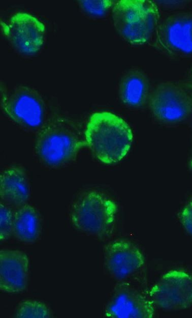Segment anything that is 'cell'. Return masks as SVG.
Instances as JSON below:
<instances>
[{
  "label": "cell",
  "mask_w": 192,
  "mask_h": 318,
  "mask_svg": "<svg viewBox=\"0 0 192 318\" xmlns=\"http://www.w3.org/2000/svg\"><path fill=\"white\" fill-rule=\"evenodd\" d=\"M156 41L165 52L174 55H192V15H171L158 25Z\"/></svg>",
  "instance_id": "obj_9"
},
{
  "label": "cell",
  "mask_w": 192,
  "mask_h": 318,
  "mask_svg": "<svg viewBox=\"0 0 192 318\" xmlns=\"http://www.w3.org/2000/svg\"><path fill=\"white\" fill-rule=\"evenodd\" d=\"M40 232V221L36 209L28 204L20 206L14 212L13 234L19 240L33 243Z\"/></svg>",
  "instance_id": "obj_14"
},
{
  "label": "cell",
  "mask_w": 192,
  "mask_h": 318,
  "mask_svg": "<svg viewBox=\"0 0 192 318\" xmlns=\"http://www.w3.org/2000/svg\"><path fill=\"white\" fill-rule=\"evenodd\" d=\"M51 311L43 302L36 300L21 301L14 312L15 317H49Z\"/></svg>",
  "instance_id": "obj_16"
},
{
  "label": "cell",
  "mask_w": 192,
  "mask_h": 318,
  "mask_svg": "<svg viewBox=\"0 0 192 318\" xmlns=\"http://www.w3.org/2000/svg\"><path fill=\"white\" fill-rule=\"evenodd\" d=\"M29 187L24 171L19 167H11L0 176V196L7 204L21 206L29 197Z\"/></svg>",
  "instance_id": "obj_13"
},
{
  "label": "cell",
  "mask_w": 192,
  "mask_h": 318,
  "mask_svg": "<svg viewBox=\"0 0 192 318\" xmlns=\"http://www.w3.org/2000/svg\"><path fill=\"white\" fill-rule=\"evenodd\" d=\"M6 114L16 123L29 129L43 124L45 107L40 95L26 86H19L7 94L2 100Z\"/></svg>",
  "instance_id": "obj_7"
},
{
  "label": "cell",
  "mask_w": 192,
  "mask_h": 318,
  "mask_svg": "<svg viewBox=\"0 0 192 318\" xmlns=\"http://www.w3.org/2000/svg\"><path fill=\"white\" fill-rule=\"evenodd\" d=\"M148 91L145 76L140 72H133L125 76L121 83L120 98L125 105L139 107L145 103Z\"/></svg>",
  "instance_id": "obj_15"
},
{
  "label": "cell",
  "mask_w": 192,
  "mask_h": 318,
  "mask_svg": "<svg viewBox=\"0 0 192 318\" xmlns=\"http://www.w3.org/2000/svg\"><path fill=\"white\" fill-rule=\"evenodd\" d=\"M2 26L5 36L19 53L33 55L42 48L45 26L35 16L25 12H18Z\"/></svg>",
  "instance_id": "obj_6"
},
{
  "label": "cell",
  "mask_w": 192,
  "mask_h": 318,
  "mask_svg": "<svg viewBox=\"0 0 192 318\" xmlns=\"http://www.w3.org/2000/svg\"><path fill=\"white\" fill-rule=\"evenodd\" d=\"M84 139L95 157L105 164L121 161L129 151L133 134L127 123L108 111L93 113L84 132Z\"/></svg>",
  "instance_id": "obj_1"
},
{
  "label": "cell",
  "mask_w": 192,
  "mask_h": 318,
  "mask_svg": "<svg viewBox=\"0 0 192 318\" xmlns=\"http://www.w3.org/2000/svg\"><path fill=\"white\" fill-rule=\"evenodd\" d=\"M86 143L77 127L72 123L58 120L45 127L39 133L35 151L42 161L57 166L74 159Z\"/></svg>",
  "instance_id": "obj_3"
},
{
  "label": "cell",
  "mask_w": 192,
  "mask_h": 318,
  "mask_svg": "<svg viewBox=\"0 0 192 318\" xmlns=\"http://www.w3.org/2000/svg\"><path fill=\"white\" fill-rule=\"evenodd\" d=\"M13 213L12 209L6 204H0V239L7 240L13 234Z\"/></svg>",
  "instance_id": "obj_18"
},
{
  "label": "cell",
  "mask_w": 192,
  "mask_h": 318,
  "mask_svg": "<svg viewBox=\"0 0 192 318\" xmlns=\"http://www.w3.org/2000/svg\"><path fill=\"white\" fill-rule=\"evenodd\" d=\"M112 17L119 35L130 44L139 45L146 43L155 31L160 14L153 1L123 0L115 2Z\"/></svg>",
  "instance_id": "obj_2"
},
{
  "label": "cell",
  "mask_w": 192,
  "mask_h": 318,
  "mask_svg": "<svg viewBox=\"0 0 192 318\" xmlns=\"http://www.w3.org/2000/svg\"><path fill=\"white\" fill-rule=\"evenodd\" d=\"M104 261L108 272L118 280L130 277L144 264V256L140 249L124 240H115L106 246Z\"/></svg>",
  "instance_id": "obj_10"
},
{
  "label": "cell",
  "mask_w": 192,
  "mask_h": 318,
  "mask_svg": "<svg viewBox=\"0 0 192 318\" xmlns=\"http://www.w3.org/2000/svg\"><path fill=\"white\" fill-rule=\"evenodd\" d=\"M29 262L27 254L16 249L0 251V290L15 294L24 291L27 285Z\"/></svg>",
  "instance_id": "obj_11"
},
{
  "label": "cell",
  "mask_w": 192,
  "mask_h": 318,
  "mask_svg": "<svg viewBox=\"0 0 192 318\" xmlns=\"http://www.w3.org/2000/svg\"><path fill=\"white\" fill-rule=\"evenodd\" d=\"M115 2L112 1H81L79 4L88 15L95 17H103L112 8Z\"/></svg>",
  "instance_id": "obj_17"
},
{
  "label": "cell",
  "mask_w": 192,
  "mask_h": 318,
  "mask_svg": "<svg viewBox=\"0 0 192 318\" xmlns=\"http://www.w3.org/2000/svg\"><path fill=\"white\" fill-rule=\"evenodd\" d=\"M149 298L159 308L175 310L192 305V276L181 270L165 273L149 292Z\"/></svg>",
  "instance_id": "obj_5"
},
{
  "label": "cell",
  "mask_w": 192,
  "mask_h": 318,
  "mask_svg": "<svg viewBox=\"0 0 192 318\" xmlns=\"http://www.w3.org/2000/svg\"><path fill=\"white\" fill-rule=\"evenodd\" d=\"M150 107L159 120L168 123L184 120L192 112V98L182 88L171 83L158 85L150 98Z\"/></svg>",
  "instance_id": "obj_8"
},
{
  "label": "cell",
  "mask_w": 192,
  "mask_h": 318,
  "mask_svg": "<svg viewBox=\"0 0 192 318\" xmlns=\"http://www.w3.org/2000/svg\"><path fill=\"white\" fill-rule=\"evenodd\" d=\"M190 164L191 167L192 168V159H191V160L190 161Z\"/></svg>",
  "instance_id": "obj_20"
},
{
  "label": "cell",
  "mask_w": 192,
  "mask_h": 318,
  "mask_svg": "<svg viewBox=\"0 0 192 318\" xmlns=\"http://www.w3.org/2000/svg\"><path fill=\"white\" fill-rule=\"evenodd\" d=\"M117 212V206L112 199L91 191L83 194L73 205L71 219L78 230L103 236L112 230Z\"/></svg>",
  "instance_id": "obj_4"
},
{
  "label": "cell",
  "mask_w": 192,
  "mask_h": 318,
  "mask_svg": "<svg viewBox=\"0 0 192 318\" xmlns=\"http://www.w3.org/2000/svg\"><path fill=\"white\" fill-rule=\"evenodd\" d=\"M154 314L150 298L129 288L114 294L105 310V314L112 317H152Z\"/></svg>",
  "instance_id": "obj_12"
},
{
  "label": "cell",
  "mask_w": 192,
  "mask_h": 318,
  "mask_svg": "<svg viewBox=\"0 0 192 318\" xmlns=\"http://www.w3.org/2000/svg\"><path fill=\"white\" fill-rule=\"evenodd\" d=\"M179 219L186 232L192 236V198L181 210Z\"/></svg>",
  "instance_id": "obj_19"
}]
</instances>
